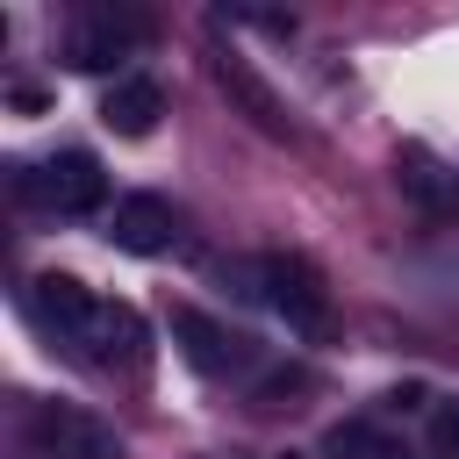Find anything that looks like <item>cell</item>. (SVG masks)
Wrapping results in <instances>:
<instances>
[{
	"label": "cell",
	"mask_w": 459,
	"mask_h": 459,
	"mask_svg": "<svg viewBox=\"0 0 459 459\" xmlns=\"http://www.w3.org/2000/svg\"><path fill=\"white\" fill-rule=\"evenodd\" d=\"M394 186H402V201L423 208V215H452V208H459V172H452L430 143H394Z\"/></svg>",
	"instance_id": "ba28073f"
},
{
	"label": "cell",
	"mask_w": 459,
	"mask_h": 459,
	"mask_svg": "<svg viewBox=\"0 0 459 459\" xmlns=\"http://www.w3.org/2000/svg\"><path fill=\"white\" fill-rule=\"evenodd\" d=\"M172 344H179V359H186L201 380H244V373L258 366V344H251L244 330H230L222 316L194 308V301L172 308Z\"/></svg>",
	"instance_id": "277c9868"
},
{
	"label": "cell",
	"mask_w": 459,
	"mask_h": 459,
	"mask_svg": "<svg viewBox=\"0 0 459 459\" xmlns=\"http://www.w3.org/2000/svg\"><path fill=\"white\" fill-rule=\"evenodd\" d=\"M143 36H151V22L129 7H79L65 22V65L72 72H115Z\"/></svg>",
	"instance_id": "5b68a950"
},
{
	"label": "cell",
	"mask_w": 459,
	"mask_h": 459,
	"mask_svg": "<svg viewBox=\"0 0 459 459\" xmlns=\"http://www.w3.org/2000/svg\"><path fill=\"white\" fill-rule=\"evenodd\" d=\"M158 115H165V86L143 79V72H129V79H115V86L100 93V122H108L115 136H151Z\"/></svg>",
	"instance_id": "9c48e42d"
},
{
	"label": "cell",
	"mask_w": 459,
	"mask_h": 459,
	"mask_svg": "<svg viewBox=\"0 0 459 459\" xmlns=\"http://www.w3.org/2000/svg\"><path fill=\"white\" fill-rule=\"evenodd\" d=\"M430 452L437 459H459V394L452 402H430Z\"/></svg>",
	"instance_id": "7c38bea8"
},
{
	"label": "cell",
	"mask_w": 459,
	"mask_h": 459,
	"mask_svg": "<svg viewBox=\"0 0 459 459\" xmlns=\"http://www.w3.org/2000/svg\"><path fill=\"white\" fill-rule=\"evenodd\" d=\"M14 172V194L36 201L43 215H93L108 201V172L93 151H50L43 165H7Z\"/></svg>",
	"instance_id": "7a4b0ae2"
},
{
	"label": "cell",
	"mask_w": 459,
	"mask_h": 459,
	"mask_svg": "<svg viewBox=\"0 0 459 459\" xmlns=\"http://www.w3.org/2000/svg\"><path fill=\"white\" fill-rule=\"evenodd\" d=\"M108 244L129 251V258H158L179 244V208L165 194H122L115 215H108Z\"/></svg>",
	"instance_id": "52a82bcc"
},
{
	"label": "cell",
	"mask_w": 459,
	"mask_h": 459,
	"mask_svg": "<svg viewBox=\"0 0 459 459\" xmlns=\"http://www.w3.org/2000/svg\"><path fill=\"white\" fill-rule=\"evenodd\" d=\"M380 409H387V416H402V409H430V387H423V380H402V387L380 394Z\"/></svg>",
	"instance_id": "4fadbf2b"
},
{
	"label": "cell",
	"mask_w": 459,
	"mask_h": 459,
	"mask_svg": "<svg viewBox=\"0 0 459 459\" xmlns=\"http://www.w3.org/2000/svg\"><path fill=\"white\" fill-rule=\"evenodd\" d=\"M215 86H222V93H230V100H237L265 136H287V108H280V93H273V86H265L237 50H222V57H215Z\"/></svg>",
	"instance_id": "30bf717a"
},
{
	"label": "cell",
	"mask_w": 459,
	"mask_h": 459,
	"mask_svg": "<svg viewBox=\"0 0 459 459\" xmlns=\"http://www.w3.org/2000/svg\"><path fill=\"white\" fill-rule=\"evenodd\" d=\"M22 308H29V323L50 337V344H65L79 366H93V373H115V366H143V351H151V337H143V316L129 308V301H100L86 280H72V273H43L29 294H22Z\"/></svg>",
	"instance_id": "6da1fadb"
},
{
	"label": "cell",
	"mask_w": 459,
	"mask_h": 459,
	"mask_svg": "<svg viewBox=\"0 0 459 459\" xmlns=\"http://www.w3.org/2000/svg\"><path fill=\"white\" fill-rule=\"evenodd\" d=\"M29 430H36V445H43L50 459H122V437H115L100 416L72 409V402H36Z\"/></svg>",
	"instance_id": "8992f818"
},
{
	"label": "cell",
	"mask_w": 459,
	"mask_h": 459,
	"mask_svg": "<svg viewBox=\"0 0 459 459\" xmlns=\"http://www.w3.org/2000/svg\"><path fill=\"white\" fill-rule=\"evenodd\" d=\"M323 459H416L409 437H394L380 416H344L323 430Z\"/></svg>",
	"instance_id": "8fae6325"
},
{
	"label": "cell",
	"mask_w": 459,
	"mask_h": 459,
	"mask_svg": "<svg viewBox=\"0 0 459 459\" xmlns=\"http://www.w3.org/2000/svg\"><path fill=\"white\" fill-rule=\"evenodd\" d=\"M258 301L294 330V337H330V287L308 258L294 251H265L258 258Z\"/></svg>",
	"instance_id": "3957f363"
}]
</instances>
